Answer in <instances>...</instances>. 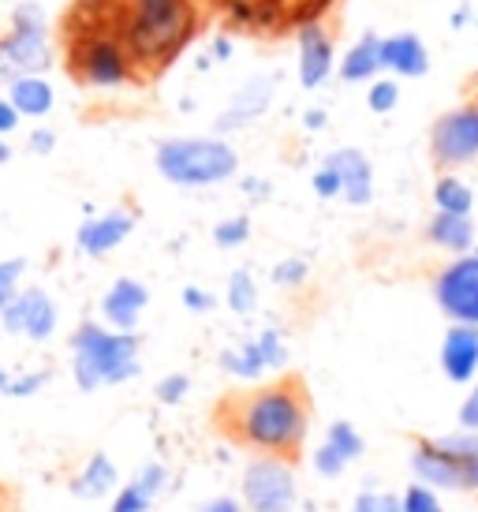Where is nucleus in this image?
<instances>
[{"instance_id":"f3484780","label":"nucleus","mask_w":478,"mask_h":512,"mask_svg":"<svg viewBox=\"0 0 478 512\" xmlns=\"http://www.w3.org/2000/svg\"><path fill=\"white\" fill-rule=\"evenodd\" d=\"M437 367L452 385H471L478 378V326H460L449 322L441 333V348H437Z\"/></svg>"},{"instance_id":"393cba45","label":"nucleus","mask_w":478,"mask_h":512,"mask_svg":"<svg viewBox=\"0 0 478 512\" xmlns=\"http://www.w3.org/2000/svg\"><path fill=\"white\" fill-rule=\"evenodd\" d=\"M217 367H221V374H228L232 382H262L269 374L254 337H243V341L221 348V352H217Z\"/></svg>"},{"instance_id":"7c9ffc66","label":"nucleus","mask_w":478,"mask_h":512,"mask_svg":"<svg viewBox=\"0 0 478 512\" xmlns=\"http://www.w3.org/2000/svg\"><path fill=\"white\" fill-rule=\"evenodd\" d=\"M400 98H404V86L393 75H378L374 83H366V109L374 116H389L400 109Z\"/></svg>"},{"instance_id":"4be33fe9","label":"nucleus","mask_w":478,"mask_h":512,"mask_svg":"<svg viewBox=\"0 0 478 512\" xmlns=\"http://www.w3.org/2000/svg\"><path fill=\"white\" fill-rule=\"evenodd\" d=\"M4 94L15 105V113L34 124H42L45 116L57 109V86L49 83V75H19L8 83Z\"/></svg>"},{"instance_id":"4c0bfd02","label":"nucleus","mask_w":478,"mask_h":512,"mask_svg":"<svg viewBox=\"0 0 478 512\" xmlns=\"http://www.w3.org/2000/svg\"><path fill=\"white\" fill-rule=\"evenodd\" d=\"M150 509H154V498H146L131 479L116 486V494L109 498V512H150Z\"/></svg>"},{"instance_id":"9b49d317","label":"nucleus","mask_w":478,"mask_h":512,"mask_svg":"<svg viewBox=\"0 0 478 512\" xmlns=\"http://www.w3.org/2000/svg\"><path fill=\"white\" fill-rule=\"evenodd\" d=\"M0 329L8 337H23L30 344H45L57 337L60 329V307L42 285H23L19 296L0 311Z\"/></svg>"},{"instance_id":"473e14b6","label":"nucleus","mask_w":478,"mask_h":512,"mask_svg":"<svg viewBox=\"0 0 478 512\" xmlns=\"http://www.w3.org/2000/svg\"><path fill=\"white\" fill-rule=\"evenodd\" d=\"M154 397L161 408H180L183 400L191 397V374L183 370H169L154 382Z\"/></svg>"},{"instance_id":"4d7b16f0","label":"nucleus","mask_w":478,"mask_h":512,"mask_svg":"<svg viewBox=\"0 0 478 512\" xmlns=\"http://www.w3.org/2000/svg\"><path fill=\"white\" fill-rule=\"evenodd\" d=\"M441 512H445V509H441Z\"/></svg>"},{"instance_id":"ea45409f","label":"nucleus","mask_w":478,"mask_h":512,"mask_svg":"<svg viewBox=\"0 0 478 512\" xmlns=\"http://www.w3.org/2000/svg\"><path fill=\"white\" fill-rule=\"evenodd\" d=\"M310 191H314V199H322V202L340 199V176L325 157H322V165L310 172Z\"/></svg>"},{"instance_id":"6e6d98bb","label":"nucleus","mask_w":478,"mask_h":512,"mask_svg":"<svg viewBox=\"0 0 478 512\" xmlns=\"http://www.w3.org/2000/svg\"><path fill=\"white\" fill-rule=\"evenodd\" d=\"M195 109H198L195 98H180V113H195Z\"/></svg>"},{"instance_id":"39448f33","label":"nucleus","mask_w":478,"mask_h":512,"mask_svg":"<svg viewBox=\"0 0 478 512\" xmlns=\"http://www.w3.org/2000/svg\"><path fill=\"white\" fill-rule=\"evenodd\" d=\"M64 45V68L86 90H127L142 83L135 60L127 53L120 30L101 27H60Z\"/></svg>"},{"instance_id":"2eb2a0df","label":"nucleus","mask_w":478,"mask_h":512,"mask_svg":"<svg viewBox=\"0 0 478 512\" xmlns=\"http://www.w3.org/2000/svg\"><path fill=\"white\" fill-rule=\"evenodd\" d=\"M146 307H150V288L142 285L139 277H116L98 299L101 322L120 333H139Z\"/></svg>"},{"instance_id":"1a4fd4ad","label":"nucleus","mask_w":478,"mask_h":512,"mask_svg":"<svg viewBox=\"0 0 478 512\" xmlns=\"http://www.w3.org/2000/svg\"><path fill=\"white\" fill-rule=\"evenodd\" d=\"M426 154L437 172H464L478 161V98L452 105L430 124Z\"/></svg>"},{"instance_id":"bb28decb","label":"nucleus","mask_w":478,"mask_h":512,"mask_svg":"<svg viewBox=\"0 0 478 512\" xmlns=\"http://www.w3.org/2000/svg\"><path fill=\"white\" fill-rule=\"evenodd\" d=\"M258 352H262V363H266L269 374H284L288 363H292V348H288V337H284L281 326H262L258 333H251Z\"/></svg>"},{"instance_id":"a18cd8bd","label":"nucleus","mask_w":478,"mask_h":512,"mask_svg":"<svg viewBox=\"0 0 478 512\" xmlns=\"http://www.w3.org/2000/svg\"><path fill=\"white\" fill-rule=\"evenodd\" d=\"M206 53L213 57V64H228V60L236 57V38L228 30H213L210 42H206Z\"/></svg>"},{"instance_id":"e433bc0d","label":"nucleus","mask_w":478,"mask_h":512,"mask_svg":"<svg viewBox=\"0 0 478 512\" xmlns=\"http://www.w3.org/2000/svg\"><path fill=\"white\" fill-rule=\"evenodd\" d=\"M400 509L404 512H441V494H437L434 486H422V483H411L400 490Z\"/></svg>"},{"instance_id":"f704fd0d","label":"nucleus","mask_w":478,"mask_h":512,"mask_svg":"<svg viewBox=\"0 0 478 512\" xmlns=\"http://www.w3.org/2000/svg\"><path fill=\"white\" fill-rule=\"evenodd\" d=\"M53 382V370H23V374H12L8 378V389H4V397H12V400H30V397H38L45 385Z\"/></svg>"},{"instance_id":"c03bdc74","label":"nucleus","mask_w":478,"mask_h":512,"mask_svg":"<svg viewBox=\"0 0 478 512\" xmlns=\"http://www.w3.org/2000/svg\"><path fill=\"white\" fill-rule=\"evenodd\" d=\"M456 427H460V430H478V378L467 385L464 400H460V408H456Z\"/></svg>"},{"instance_id":"8fccbe9b","label":"nucleus","mask_w":478,"mask_h":512,"mask_svg":"<svg viewBox=\"0 0 478 512\" xmlns=\"http://www.w3.org/2000/svg\"><path fill=\"white\" fill-rule=\"evenodd\" d=\"M198 512H247V509H243V501L232 498V494H217V498L202 501Z\"/></svg>"},{"instance_id":"cd10ccee","label":"nucleus","mask_w":478,"mask_h":512,"mask_svg":"<svg viewBox=\"0 0 478 512\" xmlns=\"http://www.w3.org/2000/svg\"><path fill=\"white\" fill-rule=\"evenodd\" d=\"M325 445H333L348 464H355V460H363L366 453V438L359 434V427L355 423H348V419H333L329 427H325Z\"/></svg>"},{"instance_id":"5fc2aeb1","label":"nucleus","mask_w":478,"mask_h":512,"mask_svg":"<svg viewBox=\"0 0 478 512\" xmlns=\"http://www.w3.org/2000/svg\"><path fill=\"white\" fill-rule=\"evenodd\" d=\"M8 378H12V370L0 363V397H4V389H8Z\"/></svg>"},{"instance_id":"20e7f679","label":"nucleus","mask_w":478,"mask_h":512,"mask_svg":"<svg viewBox=\"0 0 478 512\" xmlns=\"http://www.w3.org/2000/svg\"><path fill=\"white\" fill-rule=\"evenodd\" d=\"M154 169L180 191H206L239 176V150L225 135H172L154 150Z\"/></svg>"},{"instance_id":"9d476101","label":"nucleus","mask_w":478,"mask_h":512,"mask_svg":"<svg viewBox=\"0 0 478 512\" xmlns=\"http://www.w3.org/2000/svg\"><path fill=\"white\" fill-rule=\"evenodd\" d=\"M434 303L445 314V322H460V326H478V251L449 258L441 270L434 273Z\"/></svg>"},{"instance_id":"c756f323","label":"nucleus","mask_w":478,"mask_h":512,"mask_svg":"<svg viewBox=\"0 0 478 512\" xmlns=\"http://www.w3.org/2000/svg\"><path fill=\"white\" fill-rule=\"evenodd\" d=\"M310 281V262L303 255H284L269 266V285L281 292H299Z\"/></svg>"},{"instance_id":"4468645a","label":"nucleus","mask_w":478,"mask_h":512,"mask_svg":"<svg viewBox=\"0 0 478 512\" xmlns=\"http://www.w3.org/2000/svg\"><path fill=\"white\" fill-rule=\"evenodd\" d=\"M337 42L322 23H303L296 27V79L299 90H322L337 75Z\"/></svg>"},{"instance_id":"f03ea898","label":"nucleus","mask_w":478,"mask_h":512,"mask_svg":"<svg viewBox=\"0 0 478 512\" xmlns=\"http://www.w3.org/2000/svg\"><path fill=\"white\" fill-rule=\"evenodd\" d=\"M202 27L198 0H124V45L142 79L165 75Z\"/></svg>"},{"instance_id":"b1692460","label":"nucleus","mask_w":478,"mask_h":512,"mask_svg":"<svg viewBox=\"0 0 478 512\" xmlns=\"http://www.w3.org/2000/svg\"><path fill=\"white\" fill-rule=\"evenodd\" d=\"M430 202L437 214H456V217H475V187L467 184L460 172H437L434 187H430Z\"/></svg>"},{"instance_id":"2f4dec72","label":"nucleus","mask_w":478,"mask_h":512,"mask_svg":"<svg viewBox=\"0 0 478 512\" xmlns=\"http://www.w3.org/2000/svg\"><path fill=\"white\" fill-rule=\"evenodd\" d=\"M169 479L172 475H169V464H165V460H142L139 468H135V475H131V483L154 501L169 490Z\"/></svg>"},{"instance_id":"c9c22d12","label":"nucleus","mask_w":478,"mask_h":512,"mask_svg":"<svg viewBox=\"0 0 478 512\" xmlns=\"http://www.w3.org/2000/svg\"><path fill=\"white\" fill-rule=\"evenodd\" d=\"M23 277H27V258H0V311L19 296Z\"/></svg>"},{"instance_id":"49530a36","label":"nucleus","mask_w":478,"mask_h":512,"mask_svg":"<svg viewBox=\"0 0 478 512\" xmlns=\"http://www.w3.org/2000/svg\"><path fill=\"white\" fill-rule=\"evenodd\" d=\"M19 124H23V116L15 113V105L8 101V94H0V135L12 139L15 131H19Z\"/></svg>"},{"instance_id":"aec40b11","label":"nucleus","mask_w":478,"mask_h":512,"mask_svg":"<svg viewBox=\"0 0 478 512\" xmlns=\"http://www.w3.org/2000/svg\"><path fill=\"white\" fill-rule=\"evenodd\" d=\"M378 75H385L381 72V34L378 30H363L337 57V79L348 86H366Z\"/></svg>"},{"instance_id":"72a5a7b5","label":"nucleus","mask_w":478,"mask_h":512,"mask_svg":"<svg viewBox=\"0 0 478 512\" xmlns=\"http://www.w3.org/2000/svg\"><path fill=\"white\" fill-rule=\"evenodd\" d=\"M348 512H404L400 509V494L396 490H378V486H366L352 498Z\"/></svg>"},{"instance_id":"6ab92c4d","label":"nucleus","mask_w":478,"mask_h":512,"mask_svg":"<svg viewBox=\"0 0 478 512\" xmlns=\"http://www.w3.org/2000/svg\"><path fill=\"white\" fill-rule=\"evenodd\" d=\"M120 486V468L109 453H90L79 464V471L68 479V494L75 501H109Z\"/></svg>"},{"instance_id":"37998d69","label":"nucleus","mask_w":478,"mask_h":512,"mask_svg":"<svg viewBox=\"0 0 478 512\" xmlns=\"http://www.w3.org/2000/svg\"><path fill=\"white\" fill-rule=\"evenodd\" d=\"M239 195L251 206H262L273 199V180L269 176H239Z\"/></svg>"},{"instance_id":"0eeeda50","label":"nucleus","mask_w":478,"mask_h":512,"mask_svg":"<svg viewBox=\"0 0 478 512\" xmlns=\"http://www.w3.org/2000/svg\"><path fill=\"white\" fill-rule=\"evenodd\" d=\"M57 64L53 23L42 0H19L8 12V30L0 34V83L19 75H49Z\"/></svg>"},{"instance_id":"a19ab883","label":"nucleus","mask_w":478,"mask_h":512,"mask_svg":"<svg viewBox=\"0 0 478 512\" xmlns=\"http://www.w3.org/2000/svg\"><path fill=\"white\" fill-rule=\"evenodd\" d=\"M57 146H60L57 128H49V124H34V128L27 131V150L34 157H53Z\"/></svg>"},{"instance_id":"6e6552de","label":"nucleus","mask_w":478,"mask_h":512,"mask_svg":"<svg viewBox=\"0 0 478 512\" xmlns=\"http://www.w3.org/2000/svg\"><path fill=\"white\" fill-rule=\"evenodd\" d=\"M239 501L247 512H296L299 471L292 460L251 453L239 471Z\"/></svg>"},{"instance_id":"f8f14e48","label":"nucleus","mask_w":478,"mask_h":512,"mask_svg":"<svg viewBox=\"0 0 478 512\" xmlns=\"http://www.w3.org/2000/svg\"><path fill=\"white\" fill-rule=\"evenodd\" d=\"M139 225V214L131 206H113V210H90L75 228V251L83 258H109L113 251H120L131 232Z\"/></svg>"},{"instance_id":"423d86ee","label":"nucleus","mask_w":478,"mask_h":512,"mask_svg":"<svg viewBox=\"0 0 478 512\" xmlns=\"http://www.w3.org/2000/svg\"><path fill=\"white\" fill-rule=\"evenodd\" d=\"M408 468L415 483L437 494H478V430H449L411 441Z\"/></svg>"},{"instance_id":"864d4df0","label":"nucleus","mask_w":478,"mask_h":512,"mask_svg":"<svg viewBox=\"0 0 478 512\" xmlns=\"http://www.w3.org/2000/svg\"><path fill=\"white\" fill-rule=\"evenodd\" d=\"M12 157H15L12 143H8V139H4V135H0V169H4V165H8V161H12Z\"/></svg>"},{"instance_id":"c85d7f7f","label":"nucleus","mask_w":478,"mask_h":512,"mask_svg":"<svg viewBox=\"0 0 478 512\" xmlns=\"http://www.w3.org/2000/svg\"><path fill=\"white\" fill-rule=\"evenodd\" d=\"M251 214H228L221 217L217 225H213V247L217 251H239V247H247V240H251Z\"/></svg>"},{"instance_id":"603ef678","label":"nucleus","mask_w":478,"mask_h":512,"mask_svg":"<svg viewBox=\"0 0 478 512\" xmlns=\"http://www.w3.org/2000/svg\"><path fill=\"white\" fill-rule=\"evenodd\" d=\"M191 68H195L198 75H206V72H213L217 64H213V57H210V53H206V49H202V53H198V57L191 60Z\"/></svg>"},{"instance_id":"5701e85b","label":"nucleus","mask_w":478,"mask_h":512,"mask_svg":"<svg viewBox=\"0 0 478 512\" xmlns=\"http://www.w3.org/2000/svg\"><path fill=\"white\" fill-rule=\"evenodd\" d=\"M225 8L228 23L243 34H281L284 12L281 0H217Z\"/></svg>"},{"instance_id":"58836bf2","label":"nucleus","mask_w":478,"mask_h":512,"mask_svg":"<svg viewBox=\"0 0 478 512\" xmlns=\"http://www.w3.org/2000/svg\"><path fill=\"white\" fill-rule=\"evenodd\" d=\"M310 468H314V475H322V479H340V475L352 468V464H348V460H344L333 445H325V441H322V445L310 453Z\"/></svg>"},{"instance_id":"a878e982","label":"nucleus","mask_w":478,"mask_h":512,"mask_svg":"<svg viewBox=\"0 0 478 512\" xmlns=\"http://www.w3.org/2000/svg\"><path fill=\"white\" fill-rule=\"evenodd\" d=\"M225 307L236 314V318H251V314L262 307V288H258V281H254V270H247V266H236V270L228 273Z\"/></svg>"},{"instance_id":"412c9836","label":"nucleus","mask_w":478,"mask_h":512,"mask_svg":"<svg viewBox=\"0 0 478 512\" xmlns=\"http://www.w3.org/2000/svg\"><path fill=\"white\" fill-rule=\"evenodd\" d=\"M426 243L445 251L449 258L467 255V251H478V225L475 217H456V214H430L426 221Z\"/></svg>"},{"instance_id":"a211bd4d","label":"nucleus","mask_w":478,"mask_h":512,"mask_svg":"<svg viewBox=\"0 0 478 512\" xmlns=\"http://www.w3.org/2000/svg\"><path fill=\"white\" fill-rule=\"evenodd\" d=\"M325 161L337 169L340 176V199L355 206V210H363L374 202V161L366 150L359 146H337V150H329Z\"/></svg>"},{"instance_id":"7ed1b4c3","label":"nucleus","mask_w":478,"mask_h":512,"mask_svg":"<svg viewBox=\"0 0 478 512\" xmlns=\"http://www.w3.org/2000/svg\"><path fill=\"white\" fill-rule=\"evenodd\" d=\"M71 382L79 393H98L105 385H127L142 374V333H120L86 318L68 337Z\"/></svg>"},{"instance_id":"de8ad7c7","label":"nucleus","mask_w":478,"mask_h":512,"mask_svg":"<svg viewBox=\"0 0 478 512\" xmlns=\"http://www.w3.org/2000/svg\"><path fill=\"white\" fill-rule=\"evenodd\" d=\"M299 124H303V131H310V135H318V131L329 128V109H322V105H310V109H303V116H299Z\"/></svg>"},{"instance_id":"79ce46f5","label":"nucleus","mask_w":478,"mask_h":512,"mask_svg":"<svg viewBox=\"0 0 478 512\" xmlns=\"http://www.w3.org/2000/svg\"><path fill=\"white\" fill-rule=\"evenodd\" d=\"M180 303L187 307V314H210L217 307V296H213L210 288L202 285H183L180 288Z\"/></svg>"},{"instance_id":"3c124183","label":"nucleus","mask_w":478,"mask_h":512,"mask_svg":"<svg viewBox=\"0 0 478 512\" xmlns=\"http://www.w3.org/2000/svg\"><path fill=\"white\" fill-rule=\"evenodd\" d=\"M0 512H19V498L8 483H0Z\"/></svg>"},{"instance_id":"09e8293b","label":"nucleus","mask_w":478,"mask_h":512,"mask_svg":"<svg viewBox=\"0 0 478 512\" xmlns=\"http://www.w3.org/2000/svg\"><path fill=\"white\" fill-rule=\"evenodd\" d=\"M471 23H475V0H460V4L449 12V27L452 30H467Z\"/></svg>"},{"instance_id":"dca6fc26","label":"nucleus","mask_w":478,"mask_h":512,"mask_svg":"<svg viewBox=\"0 0 478 512\" xmlns=\"http://www.w3.org/2000/svg\"><path fill=\"white\" fill-rule=\"evenodd\" d=\"M430 45L422 42L415 30H396V34H381V72L411 83V79H426L430 75Z\"/></svg>"},{"instance_id":"f257e3e1","label":"nucleus","mask_w":478,"mask_h":512,"mask_svg":"<svg viewBox=\"0 0 478 512\" xmlns=\"http://www.w3.org/2000/svg\"><path fill=\"white\" fill-rule=\"evenodd\" d=\"M213 423L243 453L281 456L296 464L307 449L314 400L299 374H277L266 385L225 393L213 404Z\"/></svg>"},{"instance_id":"ddd939ff","label":"nucleus","mask_w":478,"mask_h":512,"mask_svg":"<svg viewBox=\"0 0 478 512\" xmlns=\"http://www.w3.org/2000/svg\"><path fill=\"white\" fill-rule=\"evenodd\" d=\"M277 83H281V75L273 72H258L251 75L247 83L239 86L236 94L228 98V105L221 113L213 116V135H236V131H247L254 128L262 116L273 109V98H277Z\"/></svg>"}]
</instances>
